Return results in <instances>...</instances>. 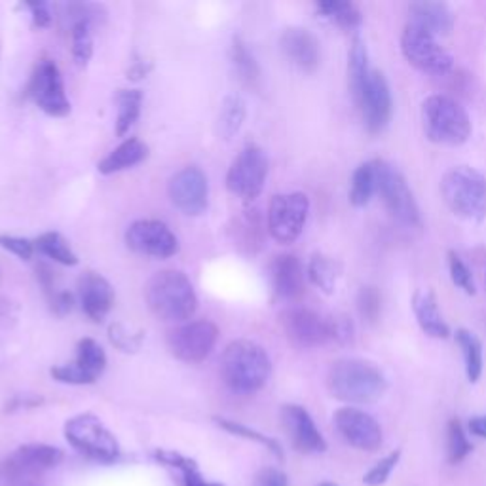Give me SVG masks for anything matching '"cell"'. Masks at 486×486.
<instances>
[{
	"instance_id": "8d00e7d4",
	"label": "cell",
	"mask_w": 486,
	"mask_h": 486,
	"mask_svg": "<svg viewBox=\"0 0 486 486\" xmlns=\"http://www.w3.org/2000/svg\"><path fill=\"white\" fill-rule=\"evenodd\" d=\"M93 23L90 21H74L71 25V40H72V57L76 65L86 67L93 55Z\"/></svg>"
},
{
	"instance_id": "9a60e30c",
	"label": "cell",
	"mask_w": 486,
	"mask_h": 486,
	"mask_svg": "<svg viewBox=\"0 0 486 486\" xmlns=\"http://www.w3.org/2000/svg\"><path fill=\"white\" fill-rule=\"evenodd\" d=\"M125 245L139 255L169 259L179 253V240L169 226L154 218H141L125 230Z\"/></svg>"
},
{
	"instance_id": "7a4b0ae2",
	"label": "cell",
	"mask_w": 486,
	"mask_h": 486,
	"mask_svg": "<svg viewBox=\"0 0 486 486\" xmlns=\"http://www.w3.org/2000/svg\"><path fill=\"white\" fill-rule=\"evenodd\" d=\"M145 301L156 318L167 323H186L198 310L192 281L179 270L156 272L145 287Z\"/></svg>"
},
{
	"instance_id": "7c38bea8",
	"label": "cell",
	"mask_w": 486,
	"mask_h": 486,
	"mask_svg": "<svg viewBox=\"0 0 486 486\" xmlns=\"http://www.w3.org/2000/svg\"><path fill=\"white\" fill-rule=\"evenodd\" d=\"M27 96L35 101L42 113L63 118L71 113V101L65 93L61 71L54 59L42 57L30 74Z\"/></svg>"
},
{
	"instance_id": "ab89813d",
	"label": "cell",
	"mask_w": 486,
	"mask_h": 486,
	"mask_svg": "<svg viewBox=\"0 0 486 486\" xmlns=\"http://www.w3.org/2000/svg\"><path fill=\"white\" fill-rule=\"evenodd\" d=\"M108 338H111V344L120 352L133 354L141 348V344H143L145 333L139 331V328L116 321L108 327Z\"/></svg>"
},
{
	"instance_id": "bcb514c9",
	"label": "cell",
	"mask_w": 486,
	"mask_h": 486,
	"mask_svg": "<svg viewBox=\"0 0 486 486\" xmlns=\"http://www.w3.org/2000/svg\"><path fill=\"white\" fill-rule=\"evenodd\" d=\"M0 247L8 253L15 255L21 260H30L35 255V242H30L27 238H18V236H8V234H0Z\"/></svg>"
},
{
	"instance_id": "8fae6325",
	"label": "cell",
	"mask_w": 486,
	"mask_h": 486,
	"mask_svg": "<svg viewBox=\"0 0 486 486\" xmlns=\"http://www.w3.org/2000/svg\"><path fill=\"white\" fill-rule=\"evenodd\" d=\"M352 98L357 111L362 113L367 132L372 135L382 133L394 115V99H391V90L384 72L371 69L365 84Z\"/></svg>"
},
{
	"instance_id": "5b68a950",
	"label": "cell",
	"mask_w": 486,
	"mask_h": 486,
	"mask_svg": "<svg viewBox=\"0 0 486 486\" xmlns=\"http://www.w3.org/2000/svg\"><path fill=\"white\" fill-rule=\"evenodd\" d=\"M441 194L448 209L465 221L486 218V177L469 166L448 169L441 179Z\"/></svg>"
},
{
	"instance_id": "30bf717a",
	"label": "cell",
	"mask_w": 486,
	"mask_h": 486,
	"mask_svg": "<svg viewBox=\"0 0 486 486\" xmlns=\"http://www.w3.org/2000/svg\"><path fill=\"white\" fill-rule=\"evenodd\" d=\"M218 327L209 320L181 323L167 333V348L179 362L196 365L206 362L217 346Z\"/></svg>"
},
{
	"instance_id": "ffe728a7",
	"label": "cell",
	"mask_w": 486,
	"mask_h": 486,
	"mask_svg": "<svg viewBox=\"0 0 486 486\" xmlns=\"http://www.w3.org/2000/svg\"><path fill=\"white\" fill-rule=\"evenodd\" d=\"M281 422L293 447L304 454H320L327 450V441L318 430L316 422L301 405H286L281 409Z\"/></svg>"
},
{
	"instance_id": "836d02e7",
	"label": "cell",
	"mask_w": 486,
	"mask_h": 486,
	"mask_svg": "<svg viewBox=\"0 0 486 486\" xmlns=\"http://www.w3.org/2000/svg\"><path fill=\"white\" fill-rule=\"evenodd\" d=\"M371 69L365 40L362 37H354L348 52V84L352 96L365 84Z\"/></svg>"
},
{
	"instance_id": "277c9868",
	"label": "cell",
	"mask_w": 486,
	"mask_h": 486,
	"mask_svg": "<svg viewBox=\"0 0 486 486\" xmlns=\"http://www.w3.org/2000/svg\"><path fill=\"white\" fill-rule=\"evenodd\" d=\"M422 128L431 143L460 147L472 137V118L465 108L443 93H435L422 103Z\"/></svg>"
},
{
	"instance_id": "f546056e",
	"label": "cell",
	"mask_w": 486,
	"mask_h": 486,
	"mask_svg": "<svg viewBox=\"0 0 486 486\" xmlns=\"http://www.w3.org/2000/svg\"><path fill=\"white\" fill-rule=\"evenodd\" d=\"M116 135L124 137L128 135L135 122L141 116V108H143V91L141 90H120L116 93Z\"/></svg>"
},
{
	"instance_id": "d6a6232c",
	"label": "cell",
	"mask_w": 486,
	"mask_h": 486,
	"mask_svg": "<svg viewBox=\"0 0 486 486\" xmlns=\"http://www.w3.org/2000/svg\"><path fill=\"white\" fill-rule=\"evenodd\" d=\"M35 249L46 259H52L63 266H76L78 257L69 242L59 232H44L35 240Z\"/></svg>"
},
{
	"instance_id": "f907efd6",
	"label": "cell",
	"mask_w": 486,
	"mask_h": 486,
	"mask_svg": "<svg viewBox=\"0 0 486 486\" xmlns=\"http://www.w3.org/2000/svg\"><path fill=\"white\" fill-rule=\"evenodd\" d=\"M150 63L149 61H133V65L128 71V78L130 81H141V78H145L150 72Z\"/></svg>"
},
{
	"instance_id": "5bb4252c",
	"label": "cell",
	"mask_w": 486,
	"mask_h": 486,
	"mask_svg": "<svg viewBox=\"0 0 486 486\" xmlns=\"http://www.w3.org/2000/svg\"><path fill=\"white\" fill-rule=\"evenodd\" d=\"M279 325L294 348L311 350L331 342L328 318L306 306H289L279 313Z\"/></svg>"
},
{
	"instance_id": "7dc6e473",
	"label": "cell",
	"mask_w": 486,
	"mask_h": 486,
	"mask_svg": "<svg viewBox=\"0 0 486 486\" xmlns=\"http://www.w3.org/2000/svg\"><path fill=\"white\" fill-rule=\"evenodd\" d=\"M30 12V18H33V25L38 27V29H46L52 25V10H50V4L48 3H27L25 4Z\"/></svg>"
},
{
	"instance_id": "7bdbcfd3",
	"label": "cell",
	"mask_w": 486,
	"mask_h": 486,
	"mask_svg": "<svg viewBox=\"0 0 486 486\" xmlns=\"http://www.w3.org/2000/svg\"><path fill=\"white\" fill-rule=\"evenodd\" d=\"M217 424L221 426L223 430H226L228 433H234V435H240V437H245V439H251V441H257L260 445H264L269 450H272L277 458L284 456V452H281L277 441H274V439L266 437L255 430H251L243 424H238V422H230V420H225V418H217Z\"/></svg>"
},
{
	"instance_id": "484cf974",
	"label": "cell",
	"mask_w": 486,
	"mask_h": 486,
	"mask_svg": "<svg viewBox=\"0 0 486 486\" xmlns=\"http://www.w3.org/2000/svg\"><path fill=\"white\" fill-rule=\"evenodd\" d=\"M409 13V23L428 30L433 37L448 35L454 29V13L443 3H413Z\"/></svg>"
},
{
	"instance_id": "4fadbf2b",
	"label": "cell",
	"mask_w": 486,
	"mask_h": 486,
	"mask_svg": "<svg viewBox=\"0 0 486 486\" xmlns=\"http://www.w3.org/2000/svg\"><path fill=\"white\" fill-rule=\"evenodd\" d=\"M65 437L78 452L86 454L88 458L113 462L118 456V443L115 435L93 414L71 418L65 424Z\"/></svg>"
},
{
	"instance_id": "7402d4cb",
	"label": "cell",
	"mask_w": 486,
	"mask_h": 486,
	"mask_svg": "<svg viewBox=\"0 0 486 486\" xmlns=\"http://www.w3.org/2000/svg\"><path fill=\"white\" fill-rule=\"evenodd\" d=\"M78 296L86 316L91 321H103L115 306V289L108 284V279L98 272H84L78 279Z\"/></svg>"
},
{
	"instance_id": "cb8c5ba5",
	"label": "cell",
	"mask_w": 486,
	"mask_h": 486,
	"mask_svg": "<svg viewBox=\"0 0 486 486\" xmlns=\"http://www.w3.org/2000/svg\"><path fill=\"white\" fill-rule=\"evenodd\" d=\"M266 230H269V226H266V221L259 209L242 211L232 218L228 228L234 247L245 257H253L262 249Z\"/></svg>"
},
{
	"instance_id": "e575fe53",
	"label": "cell",
	"mask_w": 486,
	"mask_h": 486,
	"mask_svg": "<svg viewBox=\"0 0 486 486\" xmlns=\"http://www.w3.org/2000/svg\"><path fill=\"white\" fill-rule=\"evenodd\" d=\"M376 194V171L374 162L357 166L350 184V203L354 208H365Z\"/></svg>"
},
{
	"instance_id": "83f0119b",
	"label": "cell",
	"mask_w": 486,
	"mask_h": 486,
	"mask_svg": "<svg viewBox=\"0 0 486 486\" xmlns=\"http://www.w3.org/2000/svg\"><path fill=\"white\" fill-rule=\"evenodd\" d=\"M230 63L232 69L236 72L238 81L249 90H260L262 86V72L259 63L249 50V46L243 42L242 37H234L230 44Z\"/></svg>"
},
{
	"instance_id": "9c48e42d",
	"label": "cell",
	"mask_w": 486,
	"mask_h": 486,
	"mask_svg": "<svg viewBox=\"0 0 486 486\" xmlns=\"http://www.w3.org/2000/svg\"><path fill=\"white\" fill-rule=\"evenodd\" d=\"M269 177V156L259 145H245L226 174V188L245 203L257 200Z\"/></svg>"
},
{
	"instance_id": "74e56055",
	"label": "cell",
	"mask_w": 486,
	"mask_h": 486,
	"mask_svg": "<svg viewBox=\"0 0 486 486\" xmlns=\"http://www.w3.org/2000/svg\"><path fill=\"white\" fill-rule=\"evenodd\" d=\"M473 445L467 439V433L458 418H452L447 428V452L450 464L464 462L472 454Z\"/></svg>"
},
{
	"instance_id": "4dcf8cb0",
	"label": "cell",
	"mask_w": 486,
	"mask_h": 486,
	"mask_svg": "<svg viewBox=\"0 0 486 486\" xmlns=\"http://www.w3.org/2000/svg\"><path fill=\"white\" fill-rule=\"evenodd\" d=\"M454 337H456V342H458V346L464 355L467 380L475 384V382H479L481 374H482V363H484L482 362V344H481L479 337L472 331H467V328H458V331L454 333Z\"/></svg>"
},
{
	"instance_id": "ba28073f",
	"label": "cell",
	"mask_w": 486,
	"mask_h": 486,
	"mask_svg": "<svg viewBox=\"0 0 486 486\" xmlns=\"http://www.w3.org/2000/svg\"><path fill=\"white\" fill-rule=\"evenodd\" d=\"M310 213V200L304 192L276 194L269 203L266 226L277 242L289 245L301 238Z\"/></svg>"
},
{
	"instance_id": "1f68e13d",
	"label": "cell",
	"mask_w": 486,
	"mask_h": 486,
	"mask_svg": "<svg viewBox=\"0 0 486 486\" xmlns=\"http://www.w3.org/2000/svg\"><path fill=\"white\" fill-rule=\"evenodd\" d=\"M321 18L333 21L342 29H357L362 25V10L348 0H321L316 4Z\"/></svg>"
},
{
	"instance_id": "d4e9b609",
	"label": "cell",
	"mask_w": 486,
	"mask_h": 486,
	"mask_svg": "<svg viewBox=\"0 0 486 486\" xmlns=\"http://www.w3.org/2000/svg\"><path fill=\"white\" fill-rule=\"evenodd\" d=\"M413 311L422 331L431 338H448L450 327L447 325L441 310H439L437 296L431 289H418L413 294Z\"/></svg>"
},
{
	"instance_id": "f1b7e54d",
	"label": "cell",
	"mask_w": 486,
	"mask_h": 486,
	"mask_svg": "<svg viewBox=\"0 0 486 486\" xmlns=\"http://www.w3.org/2000/svg\"><path fill=\"white\" fill-rule=\"evenodd\" d=\"M340 264L323 253H313L308 262V277L313 286L325 294H333L337 291L340 279Z\"/></svg>"
},
{
	"instance_id": "603a6c76",
	"label": "cell",
	"mask_w": 486,
	"mask_h": 486,
	"mask_svg": "<svg viewBox=\"0 0 486 486\" xmlns=\"http://www.w3.org/2000/svg\"><path fill=\"white\" fill-rule=\"evenodd\" d=\"M270 284L279 301L296 303L304 294V269L291 253L279 255L270 264Z\"/></svg>"
},
{
	"instance_id": "60d3db41",
	"label": "cell",
	"mask_w": 486,
	"mask_h": 486,
	"mask_svg": "<svg viewBox=\"0 0 486 486\" xmlns=\"http://www.w3.org/2000/svg\"><path fill=\"white\" fill-rule=\"evenodd\" d=\"M448 272H450L452 284L456 287H460L464 293H467V294H475L477 293L473 272L464 262V259L456 253V251H450V253H448Z\"/></svg>"
},
{
	"instance_id": "d590c367",
	"label": "cell",
	"mask_w": 486,
	"mask_h": 486,
	"mask_svg": "<svg viewBox=\"0 0 486 486\" xmlns=\"http://www.w3.org/2000/svg\"><path fill=\"white\" fill-rule=\"evenodd\" d=\"M245 115H247L245 101L240 96L232 93V96L225 98L221 107V116H218V125H221V133L225 139L234 137L242 130Z\"/></svg>"
},
{
	"instance_id": "ac0fdd59",
	"label": "cell",
	"mask_w": 486,
	"mask_h": 486,
	"mask_svg": "<svg viewBox=\"0 0 486 486\" xmlns=\"http://www.w3.org/2000/svg\"><path fill=\"white\" fill-rule=\"evenodd\" d=\"M63 460V452L50 445H25L15 450L12 456L0 464V477L13 482H29L46 469L57 465Z\"/></svg>"
},
{
	"instance_id": "52a82bcc",
	"label": "cell",
	"mask_w": 486,
	"mask_h": 486,
	"mask_svg": "<svg viewBox=\"0 0 486 486\" xmlns=\"http://www.w3.org/2000/svg\"><path fill=\"white\" fill-rule=\"evenodd\" d=\"M401 52L409 65L424 74L447 76L454 69V57L428 30L406 23L401 33Z\"/></svg>"
},
{
	"instance_id": "d6986e66",
	"label": "cell",
	"mask_w": 486,
	"mask_h": 486,
	"mask_svg": "<svg viewBox=\"0 0 486 486\" xmlns=\"http://www.w3.org/2000/svg\"><path fill=\"white\" fill-rule=\"evenodd\" d=\"M340 437L357 450L376 452L384 443V433L379 422L355 406H342L333 416Z\"/></svg>"
},
{
	"instance_id": "f6af8a7d",
	"label": "cell",
	"mask_w": 486,
	"mask_h": 486,
	"mask_svg": "<svg viewBox=\"0 0 486 486\" xmlns=\"http://www.w3.org/2000/svg\"><path fill=\"white\" fill-rule=\"evenodd\" d=\"M328 333H331V342L342 344H352L355 338V327L352 318L346 313H335V316H328Z\"/></svg>"
},
{
	"instance_id": "3957f363",
	"label": "cell",
	"mask_w": 486,
	"mask_h": 486,
	"mask_svg": "<svg viewBox=\"0 0 486 486\" xmlns=\"http://www.w3.org/2000/svg\"><path fill=\"white\" fill-rule=\"evenodd\" d=\"M270 372L272 363L269 354L253 340H234L223 352L221 374L225 384L234 394H255L269 382Z\"/></svg>"
},
{
	"instance_id": "44dd1931",
	"label": "cell",
	"mask_w": 486,
	"mask_h": 486,
	"mask_svg": "<svg viewBox=\"0 0 486 486\" xmlns=\"http://www.w3.org/2000/svg\"><path fill=\"white\" fill-rule=\"evenodd\" d=\"M281 52L303 72H316L321 63L320 40L304 27H289L279 38Z\"/></svg>"
},
{
	"instance_id": "b9f144b4",
	"label": "cell",
	"mask_w": 486,
	"mask_h": 486,
	"mask_svg": "<svg viewBox=\"0 0 486 486\" xmlns=\"http://www.w3.org/2000/svg\"><path fill=\"white\" fill-rule=\"evenodd\" d=\"M399 460H401V450H399V448L394 450V452L386 454V456H384L382 460L376 462V464L369 469V472L365 473L363 482H365L367 486H382V484H386L388 479H389V475L394 473V469L397 467Z\"/></svg>"
},
{
	"instance_id": "f35d334b",
	"label": "cell",
	"mask_w": 486,
	"mask_h": 486,
	"mask_svg": "<svg viewBox=\"0 0 486 486\" xmlns=\"http://www.w3.org/2000/svg\"><path fill=\"white\" fill-rule=\"evenodd\" d=\"M156 460L166 464V465L177 467L179 472H183L184 486H221V484H213V482L203 481L201 475L198 473L196 464L192 460L181 456V454L169 452V450H158V452H156Z\"/></svg>"
},
{
	"instance_id": "816d5d0a",
	"label": "cell",
	"mask_w": 486,
	"mask_h": 486,
	"mask_svg": "<svg viewBox=\"0 0 486 486\" xmlns=\"http://www.w3.org/2000/svg\"><path fill=\"white\" fill-rule=\"evenodd\" d=\"M467 430H469V433L475 435V437L486 439V414H482V416H473L472 420H469Z\"/></svg>"
},
{
	"instance_id": "6da1fadb",
	"label": "cell",
	"mask_w": 486,
	"mask_h": 486,
	"mask_svg": "<svg viewBox=\"0 0 486 486\" xmlns=\"http://www.w3.org/2000/svg\"><path fill=\"white\" fill-rule=\"evenodd\" d=\"M327 388L338 401L369 405L386 394L388 379L380 367L367 359L344 357L328 367Z\"/></svg>"
},
{
	"instance_id": "f5cc1de1",
	"label": "cell",
	"mask_w": 486,
	"mask_h": 486,
	"mask_svg": "<svg viewBox=\"0 0 486 486\" xmlns=\"http://www.w3.org/2000/svg\"><path fill=\"white\" fill-rule=\"evenodd\" d=\"M10 486H35V484H30V482H13Z\"/></svg>"
},
{
	"instance_id": "8992f818",
	"label": "cell",
	"mask_w": 486,
	"mask_h": 486,
	"mask_svg": "<svg viewBox=\"0 0 486 486\" xmlns=\"http://www.w3.org/2000/svg\"><path fill=\"white\" fill-rule=\"evenodd\" d=\"M376 171V194H380L388 213L405 228H420L422 215L416 198L401 171L386 160H372Z\"/></svg>"
},
{
	"instance_id": "ee69618b",
	"label": "cell",
	"mask_w": 486,
	"mask_h": 486,
	"mask_svg": "<svg viewBox=\"0 0 486 486\" xmlns=\"http://www.w3.org/2000/svg\"><path fill=\"white\" fill-rule=\"evenodd\" d=\"M357 308L367 323H376L382 313V296L376 287H362L357 296Z\"/></svg>"
},
{
	"instance_id": "2e32d148",
	"label": "cell",
	"mask_w": 486,
	"mask_h": 486,
	"mask_svg": "<svg viewBox=\"0 0 486 486\" xmlns=\"http://www.w3.org/2000/svg\"><path fill=\"white\" fill-rule=\"evenodd\" d=\"M167 192L171 203L188 217H200L208 209L209 203L208 177L196 166H186L181 171H177L169 181Z\"/></svg>"
},
{
	"instance_id": "681fc988",
	"label": "cell",
	"mask_w": 486,
	"mask_h": 486,
	"mask_svg": "<svg viewBox=\"0 0 486 486\" xmlns=\"http://www.w3.org/2000/svg\"><path fill=\"white\" fill-rule=\"evenodd\" d=\"M257 486H289L286 473L277 472V469H264L257 477Z\"/></svg>"
},
{
	"instance_id": "db71d44e",
	"label": "cell",
	"mask_w": 486,
	"mask_h": 486,
	"mask_svg": "<svg viewBox=\"0 0 486 486\" xmlns=\"http://www.w3.org/2000/svg\"><path fill=\"white\" fill-rule=\"evenodd\" d=\"M320 486H338V484H335V482H321Z\"/></svg>"
},
{
	"instance_id": "e0dca14e",
	"label": "cell",
	"mask_w": 486,
	"mask_h": 486,
	"mask_svg": "<svg viewBox=\"0 0 486 486\" xmlns=\"http://www.w3.org/2000/svg\"><path fill=\"white\" fill-rule=\"evenodd\" d=\"M107 369V354L93 338H82L76 344V357L72 363L52 367V379L61 384L84 386L93 384Z\"/></svg>"
},
{
	"instance_id": "4316f807",
	"label": "cell",
	"mask_w": 486,
	"mask_h": 486,
	"mask_svg": "<svg viewBox=\"0 0 486 486\" xmlns=\"http://www.w3.org/2000/svg\"><path fill=\"white\" fill-rule=\"evenodd\" d=\"M147 156H149V147L143 143V141L137 137H130V139H125L124 143H120L113 152H108L98 164V169L103 175L120 174V171L139 166L141 162L147 160Z\"/></svg>"
},
{
	"instance_id": "c3c4849f",
	"label": "cell",
	"mask_w": 486,
	"mask_h": 486,
	"mask_svg": "<svg viewBox=\"0 0 486 486\" xmlns=\"http://www.w3.org/2000/svg\"><path fill=\"white\" fill-rule=\"evenodd\" d=\"M48 303H50V308H52V311L55 313V316L63 318V316H67V313L72 310L74 296L69 291H57V293H54L50 296Z\"/></svg>"
}]
</instances>
